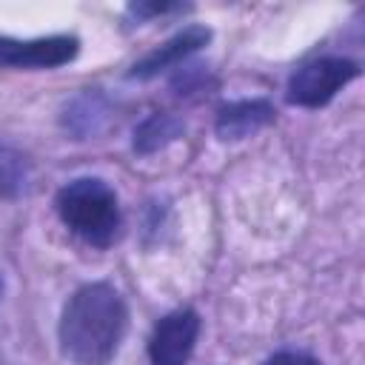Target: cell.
<instances>
[{"label": "cell", "mask_w": 365, "mask_h": 365, "mask_svg": "<svg viewBox=\"0 0 365 365\" xmlns=\"http://www.w3.org/2000/svg\"><path fill=\"white\" fill-rule=\"evenodd\" d=\"M211 40V29L205 26H185L182 31H177L171 40H165L160 48L148 51L143 60H137L128 71L131 80H151L160 71H168L171 66L182 63L185 57H191L194 51H200L205 43Z\"/></svg>", "instance_id": "cell-6"}, {"label": "cell", "mask_w": 365, "mask_h": 365, "mask_svg": "<svg viewBox=\"0 0 365 365\" xmlns=\"http://www.w3.org/2000/svg\"><path fill=\"white\" fill-rule=\"evenodd\" d=\"M200 314L194 308H180L165 314L148 339L151 365H185L194 354L200 336Z\"/></svg>", "instance_id": "cell-4"}, {"label": "cell", "mask_w": 365, "mask_h": 365, "mask_svg": "<svg viewBox=\"0 0 365 365\" xmlns=\"http://www.w3.org/2000/svg\"><path fill=\"white\" fill-rule=\"evenodd\" d=\"M174 9H177L174 3H134V6H128V11L137 14V17H154V14L174 11Z\"/></svg>", "instance_id": "cell-12"}, {"label": "cell", "mask_w": 365, "mask_h": 365, "mask_svg": "<svg viewBox=\"0 0 365 365\" xmlns=\"http://www.w3.org/2000/svg\"><path fill=\"white\" fill-rule=\"evenodd\" d=\"M57 214L80 240L97 248L111 245L123 225L114 188L97 177H80L63 185L57 194Z\"/></svg>", "instance_id": "cell-2"}, {"label": "cell", "mask_w": 365, "mask_h": 365, "mask_svg": "<svg viewBox=\"0 0 365 365\" xmlns=\"http://www.w3.org/2000/svg\"><path fill=\"white\" fill-rule=\"evenodd\" d=\"M106 123V103L97 91H86L80 97H74L68 106H66V114H63V125L77 134L80 140L88 137V134H97Z\"/></svg>", "instance_id": "cell-9"}, {"label": "cell", "mask_w": 365, "mask_h": 365, "mask_svg": "<svg viewBox=\"0 0 365 365\" xmlns=\"http://www.w3.org/2000/svg\"><path fill=\"white\" fill-rule=\"evenodd\" d=\"M26 180H29L26 157L9 143H0V197H17L26 188Z\"/></svg>", "instance_id": "cell-10"}, {"label": "cell", "mask_w": 365, "mask_h": 365, "mask_svg": "<svg viewBox=\"0 0 365 365\" xmlns=\"http://www.w3.org/2000/svg\"><path fill=\"white\" fill-rule=\"evenodd\" d=\"M80 51L77 37H37V40H11L0 37V66L14 68H57L71 63Z\"/></svg>", "instance_id": "cell-5"}, {"label": "cell", "mask_w": 365, "mask_h": 365, "mask_svg": "<svg viewBox=\"0 0 365 365\" xmlns=\"http://www.w3.org/2000/svg\"><path fill=\"white\" fill-rule=\"evenodd\" d=\"M128 331V308L108 282L77 288L60 317V348L77 365H108Z\"/></svg>", "instance_id": "cell-1"}, {"label": "cell", "mask_w": 365, "mask_h": 365, "mask_svg": "<svg viewBox=\"0 0 365 365\" xmlns=\"http://www.w3.org/2000/svg\"><path fill=\"white\" fill-rule=\"evenodd\" d=\"M185 134V123L177 114H151L134 128V151L137 154H154Z\"/></svg>", "instance_id": "cell-8"}, {"label": "cell", "mask_w": 365, "mask_h": 365, "mask_svg": "<svg viewBox=\"0 0 365 365\" xmlns=\"http://www.w3.org/2000/svg\"><path fill=\"white\" fill-rule=\"evenodd\" d=\"M274 106L268 100H237L217 111V134L220 140H245L274 123Z\"/></svg>", "instance_id": "cell-7"}, {"label": "cell", "mask_w": 365, "mask_h": 365, "mask_svg": "<svg viewBox=\"0 0 365 365\" xmlns=\"http://www.w3.org/2000/svg\"><path fill=\"white\" fill-rule=\"evenodd\" d=\"M262 365H322V362L311 354H302V351H279V354L268 356Z\"/></svg>", "instance_id": "cell-11"}, {"label": "cell", "mask_w": 365, "mask_h": 365, "mask_svg": "<svg viewBox=\"0 0 365 365\" xmlns=\"http://www.w3.org/2000/svg\"><path fill=\"white\" fill-rule=\"evenodd\" d=\"M354 77H359V66L348 57H319L299 66L288 80V103L302 108H319L334 100L339 88H345Z\"/></svg>", "instance_id": "cell-3"}]
</instances>
